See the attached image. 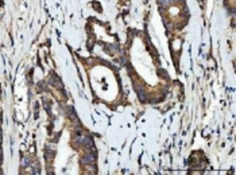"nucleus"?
Instances as JSON below:
<instances>
[{"label": "nucleus", "instance_id": "obj_1", "mask_svg": "<svg viewBox=\"0 0 236 175\" xmlns=\"http://www.w3.org/2000/svg\"><path fill=\"white\" fill-rule=\"evenodd\" d=\"M51 92H53V94L55 96V98L58 100V101H64V94L61 93L57 88H54V86H51Z\"/></svg>", "mask_w": 236, "mask_h": 175}, {"label": "nucleus", "instance_id": "obj_2", "mask_svg": "<svg viewBox=\"0 0 236 175\" xmlns=\"http://www.w3.org/2000/svg\"><path fill=\"white\" fill-rule=\"evenodd\" d=\"M85 171H86V174H96V168L93 166L86 164L85 166Z\"/></svg>", "mask_w": 236, "mask_h": 175}]
</instances>
